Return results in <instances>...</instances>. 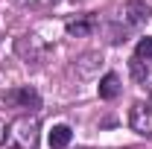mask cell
I'll use <instances>...</instances> for the list:
<instances>
[{
    "mask_svg": "<svg viewBox=\"0 0 152 149\" xmlns=\"http://www.w3.org/2000/svg\"><path fill=\"white\" fill-rule=\"evenodd\" d=\"M3 143H6V149H35V143H38V120L29 117V114L12 120L9 129H6Z\"/></svg>",
    "mask_w": 152,
    "mask_h": 149,
    "instance_id": "obj_1",
    "label": "cell"
},
{
    "mask_svg": "<svg viewBox=\"0 0 152 149\" xmlns=\"http://www.w3.org/2000/svg\"><path fill=\"white\" fill-rule=\"evenodd\" d=\"M152 15L149 3H143V0H129L126 6H123V20L129 23V26H140V23H146Z\"/></svg>",
    "mask_w": 152,
    "mask_h": 149,
    "instance_id": "obj_3",
    "label": "cell"
},
{
    "mask_svg": "<svg viewBox=\"0 0 152 149\" xmlns=\"http://www.w3.org/2000/svg\"><path fill=\"white\" fill-rule=\"evenodd\" d=\"M96 91H99V99H114L120 93V79H117V73H105L99 79Z\"/></svg>",
    "mask_w": 152,
    "mask_h": 149,
    "instance_id": "obj_5",
    "label": "cell"
},
{
    "mask_svg": "<svg viewBox=\"0 0 152 149\" xmlns=\"http://www.w3.org/2000/svg\"><path fill=\"white\" fill-rule=\"evenodd\" d=\"M94 29H96V20L91 18V15L82 18V20H70V23H67V32H70V35H91Z\"/></svg>",
    "mask_w": 152,
    "mask_h": 149,
    "instance_id": "obj_7",
    "label": "cell"
},
{
    "mask_svg": "<svg viewBox=\"0 0 152 149\" xmlns=\"http://www.w3.org/2000/svg\"><path fill=\"white\" fill-rule=\"evenodd\" d=\"M134 56L140 58V61H143V58H146V61H152V38H140V41H137Z\"/></svg>",
    "mask_w": 152,
    "mask_h": 149,
    "instance_id": "obj_8",
    "label": "cell"
},
{
    "mask_svg": "<svg viewBox=\"0 0 152 149\" xmlns=\"http://www.w3.org/2000/svg\"><path fill=\"white\" fill-rule=\"evenodd\" d=\"M70 137H73L70 126H53V131H50V149H64L70 143Z\"/></svg>",
    "mask_w": 152,
    "mask_h": 149,
    "instance_id": "obj_6",
    "label": "cell"
},
{
    "mask_svg": "<svg viewBox=\"0 0 152 149\" xmlns=\"http://www.w3.org/2000/svg\"><path fill=\"white\" fill-rule=\"evenodd\" d=\"M9 102H18L20 108H38L41 105V96H38L32 88H18V91H9L6 93Z\"/></svg>",
    "mask_w": 152,
    "mask_h": 149,
    "instance_id": "obj_4",
    "label": "cell"
},
{
    "mask_svg": "<svg viewBox=\"0 0 152 149\" xmlns=\"http://www.w3.org/2000/svg\"><path fill=\"white\" fill-rule=\"evenodd\" d=\"M129 123H132V129L137 134H149L152 131V102H134Z\"/></svg>",
    "mask_w": 152,
    "mask_h": 149,
    "instance_id": "obj_2",
    "label": "cell"
}]
</instances>
